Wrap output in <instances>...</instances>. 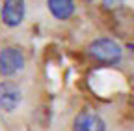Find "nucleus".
<instances>
[{"label": "nucleus", "mask_w": 134, "mask_h": 131, "mask_svg": "<svg viewBox=\"0 0 134 131\" xmlns=\"http://www.w3.org/2000/svg\"><path fill=\"white\" fill-rule=\"evenodd\" d=\"M90 54L103 62V64H115L121 60V47L117 45L114 39H108V38H103V39H95L91 45H90Z\"/></svg>", "instance_id": "f257e3e1"}, {"label": "nucleus", "mask_w": 134, "mask_h": 131, "mask_svg": "<svg viewBox=\"0 0 134 131\" xmlns=\"http://www.w3.org/2000/svg\"><path fill=\"white\" fill-rule=\"evenodd\" d=\"M24 66V54L17 47H6L0 51V73L13 75Z\"/></svg>", "instance_id": "f03ea898"}, {"label": "nucleus", "mask_w": 134, "mask_h": 131, "mask_svg": "<svg viewBox=\"0 0 134 131\" xmlns=\"http://www.w3.org/2000/svg\"><path fill=\"white\" fill-rule=\"evenodd\" d=\"M21 103V90L17 88V84L9 83H0V109L6 110V112H11L19 107Z\"/></svg>", "instance_id": "7ed1b4c3"}, {"label": "nucleus", "mask_w": 134, "mask_h": 131, "mask_svg": "<svg viewBox=\"0 0 134 131\" xmlns=\"http://www.w3.org/2000/svg\"><path fill=\"white\" fill-rule=\"evenodd\" d=\"M24 19V0H6L2 8V21L8 26H17Z\"/></svg>", "instance_id": "20e7f679"}, {"label": "nucleus", "mask_w": 134, "mask_h": 131, "mask_svg": "<svg viewBox=\"0 0 134 131\" xmlns=\"http://www.w3.org/2000/svg\"><path fill=\"white\" fill-rule=\"evenodd\" d=\"M75 131H104V122L99 114L84 110L75 120Z\"/></svg>", "instance_id": "39448f33"}, {"label": "nucleus", "mask_w": 134, "mask_h": 131, "mask_svg": "<svg viewBox=\"0 0 134 131\" xmlns=\"http://www.w3.org/2000/svg\"><path fill=\"white\" fill-rule=\"evenodd\" d=\"M48 9L56 19H69L75 13V0H48Z\"/></svg>", "instance_id": "423d86ee"}, {"label": "nucleus", "mask_w": 134, "mask_h": 131, "mask_svg": "<svg viewBox=\"0 0 134 131\" xmlns=\"http://www.w3.org/2000/svg\"><path fill=\"white\" fill-rule=\"evenodd\" d=\"M123 2V0H103V4H104V8L106 9H114V8H117Z\"/></svg>", "instance_id": "0eeeda50"}, {"label": "nucleus", "mask_w": 134, "mask_h": 131, "mask_svg": "<svg viewBox=\"0 0 134 131\" xmlns=\"http://www.w3.org/2000/svg\"><path fill=\"white\" fill-rule=\"evenodd\" d=\"M129 47H130V49H132V51H134V45H129Z\"/></svg>", "instance_id": "6e6552de"}]
</instances>
